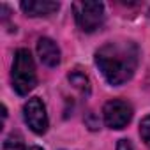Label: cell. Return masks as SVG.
Listing matches in <instances>:
<instances>
[{"mask_svg": "<svg viewBox=\"0 0 150 150\" xmlns=\"http://www.w3.org/2000/svg\"><path fill=\"white\" fill-rule=\"evenodd\" d=\"M139 62V50L131 41L106 42L96 51V65L110 85H124L129 81Z\"/></svg>", "mask_w": 150, "mask_h": 150, "instance_id": "obj_1", "label": "cell"}, {"mask_svg": "<svg viewBox=\"0 0 150 150\" xmlns=\"http://www.w3.org/2000/svg\"><path fill=\"white\" fill-rule=\"evenodd\" d=\"M11 78H13V87L18 96H28V92H32L34 87L37 85L35 64L28 50L20 48L14 53Z\"/></svg>", "mask_w": 150, "mask_h": 150, "instance_id": "obj_2", "label": "cell"}, {"mask_svg": "<svg viewBox=\"0 0 150 150\" xmlns=\"http://www.w3.org/2000/svg\"><path fill=\"white\" fill-rule=\"evenodd\" d=\"M72 11H74V18H76L78 27L88 34L101 28L104 23V18H106L103 2H88V0L74 2Z\"/></svg>", "mask_w": 150, "mask_h": 150, "instance_id": "obj_3", "label": "cell"}, {"mask_svg": "<svg viewBox=\"0 0 150 150\" xmlns=\"http://www.w3.org/2000/svg\"><path fill=\"white\" fill-rule=\"evenodd\" d=\"M104 124L110 129H124L132 118V106L122 99H111L103 108Z\"/></svg>", "mask_w": 150, "mask_h": 150, "instance_id": "obj_4", "label": "cell"}, {"mask_svg": "<svg viewBox=\"0 0 150 150\" xmlns=\"http://www.w3.org/2000/svg\"><path fill=\"white\" fill-rule=\"evenodd\" d=\"M23 118L27 122V125L30 127L32 132L35 134H44L48 131V113H46V106L39 97H32L25 103L23 106Z\"/></svg>", "mask_w": 150, "mask_h": 150, "instance_id": "obj_5", "label": "cell"}, {"mask_svg": "<svg viewBox=\"0 0 150 150\" xmlns=\"http://www.w3.org/2000/svg\"><path fill=\"white\" fill-rule=\"evenodd\" d=\"M20 7L27 16L37 18V16H50L57 13L60 9V4L51 2V0H23Z\"/></svg>", "mask_w": 150, "mask_h": 150, "instance_id": "obj_6", "label": "cell"}, {"mask_svg": "<svg viewBox=\"0 0 150 150\" xmlns=\"http://www.w3.org/2000/svg\"><path fill=\"white\" fill-rule=\"evenodd\" d=\"M37 55L39 60L48 67H57L60 64V48L50 37H41L37 41Z\"/></svg>", "mask_w": 150, "mask_h": 150, "instance_id": "obj_7", "label": "cell"}, {"mask_svg": "<svg viewBox=\"0 0 150 150\" xmlns=\"http://www.w3.org/2000/svg\"><path fill=\"white\" fill-rule=\"evenodd\" d=\"M67 80H69V83L76 88L81 96H90L92 87H90V80H88L87 74H83L80 71H72L69 76H67Z\"/></svg>", "mask_w": 150, "mask_h": 150, "instance_id": "obj_8", "label": "cell"}, {"mask_svg": "<svg viewBox=\"0 0 150 150\" xmlns=\"http://www.w3.org/2000/svg\"><path fill=\"white\" fill-rule=\"evenodd\" d=\"M2 150H27L25 145H23V139L20 134H11L6 138L4 145H2Z\"/></svg>", "mask_w": 150, "mask_h": 150, "instance_id": "obj_9", "label": "cell"}, {"mask_svg": "<svg viewBox=\"0 0 150 150\" xmlns=\"http://www.w3.org/2000/svg\"><path fill=\"white\" fill-rule=\"evenodd\" d=\"M139 136L145 141L146 146H150V115H146L141 122H139Z\"/></svg>", "mask_w": 150, "mask_h": 150, "instance_id": "obj_10", "label": "cell"}, {"mask_svg": "<svg viewBox=\"0 0 150 150\" xmlns=\"http://www.w3.org/2000/svg\"><path fill=\"white\" fill-rule=\"evenodd\" d=\"M117 150H134V146L129 139H120L117 143Z\"/></svg>", "mask_w": 150, "mask_h": 150, "instance_id": "obj_11", "label": "cell"}, {"mask_svg": "<svg viewBox=\"0 0 150 150\" xmlns=\"http://www.w3.org/2000/svg\"><path fill=\"white\" fill-rule=\"evenodd\" d=\"M27 150H42V148H41V146H28Z\"/></svg>", "mask_w": 150, "mask_h": 150, "instance_id": "obj_12", "label": "cell"}]
</instances>
